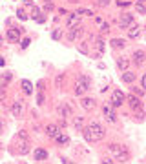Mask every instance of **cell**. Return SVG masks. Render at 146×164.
I'll use <instances>...</instances> for the list:
<instances>
[{
	"mask_svg": "<svg viewBox=\"0 0 146 164\" xmlns=\"http://www.w3.org/2000/svg\"><path fill=\"white\" fill-rule=\"evenodd\" d=\"M18 137H20V139H27V133H26V131H20Z\"/></svg>",
	"mask_w": 146,
	"mask_h": 164,
	"instance_id": "obj_40",
	"label": "cell"
},
{
	"mask_svg": "<svg viewBox=\"0 0 146 164\" xmlns=\"http://www.w3.org/2000/svg\"><path fill=\"white\" fill-rule=\"evenodd\" d=\"M100 31H102V33H108V31H110V24H108V22L100 24Z\"/></svg>",
	"mask_w": 146,
	"mask_h": 164,
	"instance_id": "obj_32",
	"label": "cell"
},
{
	"mask_svg": "<svg viewBox=\"0 0 146 164\" xmlns=\"http://www.w3.org/2000/svg\"><path fill=\"white\" fill-rule=\"evenodd\" d=\"M142 91H144V90H139V87H133V95H137V97H141V95H142Z\"/></svg>",
	"mask_w": 146,
	"mask_h": 164,
	"instance_id": "obj_37",
	"label": "cell"
},
{
	"mask_svg": "<svg viewBox=\"0 0 146 164\" xmlns=\"http://www.w3.org/2000/svg\"><path fill=\"white\" fill-rule=\"evenodd\" d=\"M111 46H113V48H117V49H119V48L122 49L124 46H126V42H124L122 38H113V40H111Z\"/></svg>",
	"mask_w": 146,
	"mask_h": 164,
	"instance_id": "obj_24",
	"label": "cell"
},
{
	"mask_svg": "<svg viewBox=\"0 0 146 164\" xmlns=\"http://www.w3.org/2000/svg\"><path fill=\"white\" fill-rule=\"evenodd\" d=\"M95 48L99 49V53H102V51H104V40H100V38H99V40H97V44H95Z\"/></svg>",
	"mask_w": 146,
	"mask_h": 164,
	"instance_id": "obj_27",
	"label": "cell"
},
{
	"mask_svg": "<svg viewBox=\"0 0 146 164\" xmlns=\"http://www.w3.org/2000/svg\"><path fill=\"white\" fill-rule=\"evenodd\" d=\"M79 20H80V15L71 13V15H69V18H68V27H73L75 24H79Z\"/></svg>",
	"mask_w": 146,
	"mask_h": 164,
	"instance_id": "obj_18",
	"label": "cell"
},
{
	"mask_svg": "<svg viewBox=\"0 0 146 164\" xmlns=\"http://www.w3.org/2000/svg\"><path fill=\"white\" fill-rule=\"evenodd\" d=\"M110 2H111V0H97V4H99L100 7H104V6H108Z\"/></svg>",
	"mask_w": 146,
	"mask_h": 164,
	"instance_id": "obj_36",
	"label": "cell"
},
{
	"mask_svg": "<svg viewBox=\"0 0 146 164\" xmlns=\"http://www.w3.org/2000/svg\"><path fill=\"white\" fill-rule=\"evenodd\" d=\"M46 2H51V0H46Z\"/></svg>",
	"mask_w": 146,
	"mask_h": 164,
	"instance_id": "obj_45",
	"label": "cell"
},
{
	"mask_svg": "<svg viewBox=\"0 0 146 164\" xmlns=\"http://www.w3.org/2000/svg\"><path fill=\"white\" fill-rule=\"evenodd\" d=\"M135 7H137V11L141 15H144L146 13V6H142V4H135Z\"/></svg>",
	"mask_w": 146,
	"mask_h": 164,
	"instance_id": "obj_31",
	"label": "cell"
},
{
	"mask_svg": "<svg viewBox=\"0 0 146 164\" xmlns=\"http://www.w3.org/2000/svg\"><path fill=\"white\" fill-rule=\"evenodd\" d=\"M80 33H82V27H71L69 33H68V40H75Z\"/></svg>",
	"mask_w": 146,
	"mask_h": 164,
	"instance_id": "obj_17",
	"label": "cell"
},
{
	"mask_svg": "<svg viewBox=\"0 0 146 164\" xmlns=\"http://www.w3.org/2000/svg\"><path fill=\"white\" fill-rule=\"evenodd\" d=\"M27 151H29V146H27V142H24V144H20V153H22V155H26Z\"/></svg>",
	"mask_w": 146,
	"mask_h": 164,
	"instance_id": "obj_30",
	"label": "cell"
},
{
	"mask_svg": "<svg viewBox=\"0 0 146 164\" xmlns=\"http://www.w3.org/2000/svg\"><path fill=\"white\" fill-rule=\"evenodd\" d=\"M73 126H75L79 131H82V128H84V117H75L73 118Z\"/></svg>",
	"mask_w": 146,
	"mask_h": 164,
	"instance_id": "obj_19",
	"label": "cell"
},
{
	"mask_svg": "<svg viewBox=\"0 0 146 164\" xmlns=\"http://www.w3.org/2000/svg\"><path fill=\"white\" fill-rule=\"evenodd\" d=\"M69 2H71V4H75V2H79V0H69Z\"/></svg>",
	"mask_w": 146,
	"mask_h": 164,
	"instance_id": "obj_44",
	"label": "cell"
},
{
	"mask_svg": "<svg viewBox=\"0 0 146 164\" xmlns=\"http://www.w3.org/2000/svg\"><path fill=\"white\" fill-rule=\"evenodd\" d=\"M29 44H31V40H29V38H24V40H22V44H20V46H22V49H26V48L29 46Z\"/></svg>",
	"mask_w": 146,
	"mask_h": 164,
	"instance_id": "obj_35",
	"label": "cell"
},
{
	"mask_svg": "<svg viewBox=\"0 0 146 164\" xmlns=\"http://www.w3.org/2000/svg\"><path fill=\"white\" fill-rule=\"evenodd\" d=\"M57 113H59L60 118H66V117H69V113H71V108H69L66 102H62V104L57 106Z\"/></svg>",
	"mask_w": 146,
	"mask_h": 164,
	"instance_id": "obj_7",
	"label": "cell"
},
{
	"mask_svg": "<svg viewBox=\"0 0 146 164\" xmlns=\"http://www.w3.org/2000/svg\"><path fill=\"white\" fill-rule=\"evenodd\" d=\"M102 111H104V118H106L108 122H115V120H117V115H115V111H113L111 104H106L102 108Z\"/></svg>",
	"mask_w": 146,
	"mask_h": 164,
	"instance_id": "obj_4",
	"label": "cell"
},
{
	"mask_svg": "<svg viewBox=\"0 0 146 164\" xmlns=\"http://www.w3.org/2000/svg\"><path fill=\"white\" fill-rule=\"evenodd\" d=\"M80 106L84 108V109H93V108H95V100L90 98V97H84V98L80 100Z\"/></svg>",
	"mask_w": 146,
	"mask_h": 164,
	"instance_id": "obj_13",
	"label": "cell"
},
{
	"mask_svg": "<svg viewBox=\"0 0 146 164\" xmlns=\"http://www.w3.org/2000/svg\"><path fill=\"white\" fill-rule=\"evenodd\" d=\"M128 159H130V153H128V150H122L119 155H117V160L119 162H128Z\"/></svg>",
	"mask_w": 146,
	"mask_h": 164,
	"instance_id": "obj_23",
	"label": "cell"
},
{
	"mask_svg": "<svg viewBox=\"0 0 146 164\" xmlns=\"http://www.w3.org/2000/svg\"><path fill=\"white\" fill-rule=\"evenodd\" d=\"M55 140H57L59 144L62 146V144H68V142H69V137H68L66 133H59V135L55 137Z\"/></svg>",
	"mask_w": 146,
	"mask_h": 164,
	"instance_id": "obj_20",
	"label": "cell"
},
{
	"mask_svg": "<svg viewBox=\"0 0 146 164\" xmlns=\"http://www.w3.org/2000/svg\"><path fill=\"white\" fill-rule=\"evenodd\" d=\"M126 102L132 106V109H141V108H142V102H141V98H139L137 95H130V97L126 98Z\"/></svg>",
	"mask_w": 146,
	"mask_h": 164,
	"instance_id": "obj_8",
	"label": "cell"
},
{
	"mask_svg": "<svg viewBox=\"0 0 146 164\" xmlns=\"http://www.w3.org/2000/svg\"><path fill=\"white\" fill-rule=\"evenodd\" d=\"M20 33H22V29H7L6 37H7V40H9V42H18Z\"/></svg>",
	"mask_w": 146,
	"mask_h": 164,
	"instance_id": "obj_9",
	"label": "cell"
},
{
	"mask_svg": "<svg viewBox=\"0 0 146 164\" xmlns=\"http://www.w3.org/2000/svg\"><path fill=\"white\" fill-rule=\"evenodd\" d=\"M146 0H135V4H144Z\"/></svg>",
	"mask_w": 146,
	"mask_h": 164,
	"instance_id": "obj_43",
	"label": "cell"
},
{
	"mask_svg": "<svg viewBox=\"0 0 146 164\" xmlns=\"http://www.w3.org/2000/svg\"><path fill=\"white\" fill-rule=\"evenodd\" d=\"M121 79H122V82H126V84H132L133 80H135V73H132V71H124L122 75H121Z\"/></svg>",
	"mask_w": 146,
	"mask_h": 164,
	"instance_id": "obj_15",
	"label": "cell"
},
{
	"mask_svg": "<svg viewBox=\"0 0 146 164\" xmlns=\"http://www.w3.org/2000/svg\"><path fill=\"white\" fill-rule=\"evenodd\" d=\"M132 24H133V15H130V13H124V15L119 18V27H121V29H128Z\"/></svg>",
	"mask_w": 146,
	"mask_h": 164,
	"instance_id": "obj_5",
	"label": "cell"
},
{
	"mask_svg": "<svg viewBox=\"0 0 146 164\" xmlns=\"http://www.w3.org/2000/svg\"><path fill=\"white\" fill-rule=\"evenodd\" d=\"M17 15H18V18H22V20H26V18H27V15L24 13L22 9H18V11H17Z\"/></svg>",
	"mask_w": 146,
	"mask_h": 164,
	"instance_id": "obj_34",
	"label": "cell"
},
{
	"mask_svg": "<svg viewBox=\"0 0 146 164\" xmlns=\"http://www.w3.org/2000/svg\"><path fill=\"white\" fill-rule=\"evenodd\" d=\"M79 51H80V53H84V55L88 53V46H86V42H80V44H79Z\"/></svg>",
	"mask_w": 146,
	"mask_h": 164,
	"instance_id": "obj_28",
	"label": "cell"
},
{
	"mask_svg": "<svg viewBox=\"0 0 146 164\" xmlns=\"http://www.w3.org/2000/svg\"><path fill=\"white\" fill-rule=\"evenodd\" d=\"M128 33H130V38H139L141 37V29H139L137 24H132L128 27Z\"/></svg>",
	"mask_w": 146,
	"mask_h": 164,
	"instance_id": "obj_14",
	"label": "cell"
},
{
	"mask_svg": "<svg viewBox=\"0 0 146 164\" xmlns=\"http://www.w3.org/2000/svg\"><path fill=\"white\" fill-rule=\"evenodd\" d=\"M122 150H126V148H124V146H121V144H110V151H111L115 157L119 155V153H121Z\"/></svg>",
	"mask_w": 146,
	"mask_h": 164,
	"instance_id": "obj_22",
	"label": "cell"
},
{
	"mask_svg": "<svg viewBox=\"0 0 146 164\" xmlns=\"http://www.w3.org/2000/svg\"><path fill=\"white\" fill-rule=\"evenodd\" d=\"M133 62H135V66H142L144 62H146V53L142 51V49H137V51H133Z\"/></svg>",
	"mask_w": 146,
	"mask_h": 164,
	"instance_id": "obj_6",
	"label": "cell"
},
{
	"mask_svg": "<svg viewBox=\"0 0 146 164\" xmlns=\"http://www.w3.org/2000/svg\"><path fill=\"white\" fill-rule=\"evenodd\" d=\"M124 102H126V95H124L121 90H115V91H113V95H111L110 104H111L113 108H119V106H122Z\"/></svg>",
	"mask_w": 146,
	"mask_h": 164,
	"instance_id": "obj_3",
	"label": "cell"
},
{
	"mask_svg": "<svg viewBox=\"0 0 146 164\" xmlns=\"http://www.w3.org/2000/svg\"><path fill=\"white\" fill-rule=\"evenodd\" d=\"M46 133H48V137L55 139V137L60 133V128H59L57 124H48V128H46Z\"/></svg>",
	"mask_w": 146,
	"mask_h": 164,
	"instance_id": "obj_11",
	"label": "cell"
},
{
	"mask_svg": "<svg viewBox=\"0 0 146 164\" xmlns=\"http://www.w3.org/2000/svg\"><path fill=\"white\" fill-rule=\"evenodd\" d=\"M60 37H62V31L60 29H55L53 33H51V38H55V40H59Z\"/></svg>",
	"mask_w": 146,
	"mask_h": 164,
	"instance_id": "obj_29",
	"label": "cell"
},
{
	"mask_svg": "<svg viewBox=\"0 0 146 164\" xmlns=\"http://www.w3.org/2000/svg\"><path fill=\"white\" fill-rule=\"evenodd\" d=\"M33 157H35V160H46L48 159V151L42 150V148H37L33 151Z\"/></svg>",
	"mask_w": 146,
	"mask_h": 164,
	"instance_id": "obj_12",
	"label": "cell"
},
{
	"mask_svg": "<svg viewBox=\"0 0 146 164\" xmlns=\"http://www.w3.org/2000/svg\"><path fill=\"white\" fill-rule=\"evenodd\" d=\"M128 66H130V60H128L126 57H121V59H117V68H119V69L126 71V69H128Z\"/></svg>",
	"mask_w": 146,
	"mask_h": 164,
	"instance_id": "obj_16",
	"label": "cell"
},
{
	"mask_svg": "<svg viewBox=\"0 0 146 164\" xmlns=\"http://www.w3.org/2000/svg\"><path fill=\"white\" fill-rule=\"evenodd\" d=\"M11 113H13V117H20V115L24 113V104L20 102V100L13 102V106H11Z\"/></svg>",
	"mask_w": 146,
	"mask_h": 164,
	"instance_id": "obj_10",
	"label": "cell"
},
{
	"mask_svg": "<svg viewBox=\"0 0 146 164\" xmlns=\"http://www.w3.org/2000/svg\"><path fill=\"white\" fill-rule=\"evenodd\" d=\"M102 164H113V160H111V159H108V157H106V159H104V160H102Z\"/></svg>",
	"mask_w": 146,
	"mask_h": 164,
	"instance_id": "obj_41",
	"label": "cell"
},
{
	"mask_svg": "<svg viewBox=\"0 0 146 164\" xmlns=\"http://www.w3.org/2000/svg\"><path fill=\"white\" fill-rule=\"evenodd\" d=\"M77 15H84V17H91V15H93V11H91V9H79V11H77Z\"/></svg>",
	"mask_w": 146,
	"mask_h": 164,
	"instance_id": "obj_25",
	"label": "cell"
},
{
	"mask_svg": "<svg viewBox=\"0 0 146 164\" xmlns=\"http://www.w3.org/2000/svg\"><path fill=\"white\" fill-rule=\"evenodd\" d=\"M44 100H46V97H44V93H42V91H40V93L37 95V104H38V106H42V104H44Z\"/></svg>",
	"mask_w": 146,
	"mask_h": 164,
	"instance_id": "obj_26",
	"label": "cell"
},
{
	"mask_svg": "<svg viewBox=\"0 0 146 164\" xmlns=\"http://www.w3.org/2000/svg\"><path fill=\"white\" fill-rule=\"evenodd\" d=\"M82 135L88 142H95V140H102L106 133H104V128L99 122H91L86 128H82Z\"/></svg>",
	"mask_w": 146,
	"mask_h": 164,
	"instance_id": "obj_1",
	"label": "cell"
},
{
	"mask_svg": "<svg viewBox=\"0 0 146 164\" xmlns=\"http://www.w3.org/2000/svg\"><path fill=\"white\" fill-rule=\"evenodd\" d=\"M62 164H73L71 160H68V159H62Z\"/></svg>",
	"mask_w": 146,
	"mask_h": 164,
	"instance_id": "obj_42",
	"label": "cell"
},
{
	"mask_svg": "<svg viewBox=\"0 0 146 164\" xmlns=\"http://www.w3.org/2000/svg\"><path fill=\"white\" fill-rule=\"evenodd\" d=\"M22 90H24L26 95H31V93H33V86H31L29 80H22Z\"/></svg>",
	"mask_w": 146,
	"mask_h": 164,
	"instance_id": "obj_21",
	"label": "cell"
},
{
	"mask_svg": "<svg viewBox=\"0 0 146 164\" xmlns=\"http://www.w3.org/2000/svg\"><path fill=\"white\" fill-rule=\"evenodd\" d=\"M141 84H142V90H144V91H146V75H144V77H142V80H141Z\"/></svg>",
	"mask_w": 146,
	"mask_h": 164,
	"instance_id": "obj_39",
	"label": "cell"
},
{
	"mask_svg": "<svg viewBox=\"0 0 146 164\" xmlns=\"http://www.w3.org/2000/svg\"><path fill=\"white\" fill-rule=\"evenodd\" d=\"M44 9H46V11H51V9H53V2H46Z\"/></svg>",
	"mask_w": 146,
	"mask_h": 164,
	"instance_id": "obj_38",
	"label": "cell"
},
{
	"mask_svg": "<svg viewBox=\"0 0 146 164\" xmlns=\"http://www.w3.org/2000/svg\"><path fill=\"white\" fill-rule=\"evenodd\" d=\"M62 80H64V77H62V75H57V79H55V86H57V87H60Z\"/></svg>",
	"mask_w": 146,
	"mask_h": 164,
	"instance_id": "obj_33",
	"label": "cell"
},
{
	"mask_svg": "<svg viewBox=\"0 0 146 164\" xmlns=\"http://www.w3.org/2000/svg\"><path fill=\"white\" fill-rule=\"evenodd\" d=\"M91 87V79L88 75H80L79 79H77V82H75V95L77 97H82L88 90Z\"/></svg>",
	"mask_w": 146,
	"mask_h": 164,
	"instance_id": "obj_2",
	"label": "cell"
}]
</instances>
